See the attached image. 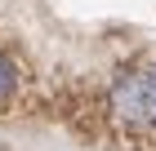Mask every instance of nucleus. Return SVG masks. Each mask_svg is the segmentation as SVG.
<instances>
[{
  "instance_id": "nucleus-2",
  "label": "nucleus",
  "mask_w": 156,
  "mask_h": 151,
  "mask_svg": "<svg viewBox=\"0 0 156 151\" xmlns=\"http://www.w3.org/2000/svg\"><path fill=\"white\" fill-rule=\"evenodd\" d=\"M13 93H18V71H13V62L0 53V107L9 102Z\"/></svg>"
},
{
  "instance_id": "nucleus-1",
  "label": "nucleus",
  "mask_w": 156,
  "mask_h": 151,
  "mask_svg": "<svg viewBox=\"0 0 156 151\" xmlns=\"http://www.w3.org/2000/svg\"><path fill=\"white\" fill-rule=\"evenodd\" d=\"M107 98H112V111H116L125 125H134V129L156 125V71L152 67L120 71Z\"/></svg>"
}]
</instances>
